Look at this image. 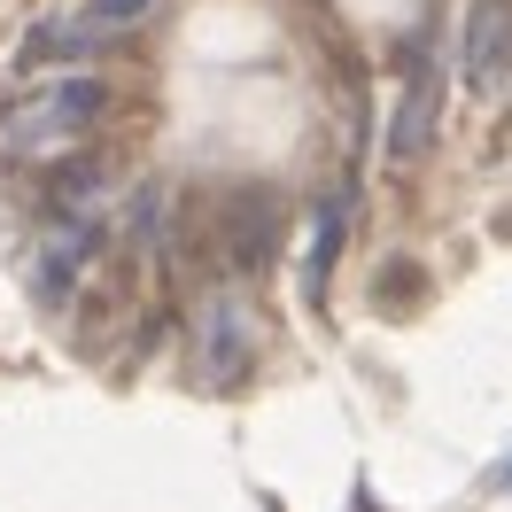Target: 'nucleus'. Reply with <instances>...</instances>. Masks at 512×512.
<instances>
[{"mask_svg": "<svg viewBox=\"0 0 512 512\" xmlns=\"http://www.w3.org/2000/svg\"><path fill=\"white\" fill-rule=\"evenodd\" d=\"M101 109H109V86L86 70H63V78H39L32 94L8 101L0 140H8V156H63L70 140H86L101 125Z\"/></svg>", "mask_w": 512, "mask_h": 512, "instance_id": "nucleus-1", "label": "nucleus"}, {"mask_svg": "<svg viewBox=\"0 0 512 512\" xmlns=\"http://www.w3.org/2000/svg\"><path fill=\"white\" fill-rule=\"evenodd\" d=\"M458 78H466L481 101H505L512 94V0H474V8H466Z\"/></svg>", "mask_w": 512, "mask_h": 512, "instance_id": "nucleus-2", "label": "nucleus"}, {"mask_svg": "<svg viewBox=\"0 0 512 512\" xmlns=\"http://www.w3.org/2000/svg\"><path fill=\"white\" fill-rule=\"evenodd\" d=\"M101 241H109L101 210H86V218H55V233L32 249V295H39V303H63V295L78 288V272L101 256Z\"/></svg>", "mask_w": 512, "mask_h": 512, "instance_id": "nucleus-3", "label": "nucleus"}, {"mask_svg": "<svg viewBox=\"0 0 512 512\" xmlns=\"http://www.w3.org/2000/svg\"><path fill=\"white\" fill-rule=\"evenodd\" d=\"M249 357H256L249 303H241V295H210V303H202V334H194V365H202V381H210V388L241 381Z\"/></svg>", "mask_w": 512, "mask_h": 512, "instance_id": "nucleus-4", "label": "nucleus"}, {"mask_svg": "<svg viewBox=\"0 0 512 512\" xmlns=\"http://www.w3.org/2000/svg\"><path fill=\"white\" fill-rule=\"evenodd\" d=\"M435 109H443V70L427 63V55H412V70H404V94H396V117H388V156L412 163L427 140H435Z\"/></svg>", "mask_w": 512, "mask_h": 512, "instance_id": "nucleus-5", "label": "nucleus"}, {"mask_svg": "<svg viewBox=\"0 0 512 512\" xmlns=\"http://www.w3.org/2000/svg\"><path fill=\"white\" fill-rule=\"evenodd\" d=\"M342 225H350V194H326L319 225H311V264H303V295L326 303V280H334V256H342Z\"/></svg>", "mask_w": 512, "mask_h": 512, "instance_id": "nucleus-6", "label": "nucleus"}, {"mask_svg": "<svg viewBox=\"0 0 512 512\" xmlns=\"http://www.w3.org/2000/svg\"><path fill=\"white\" fill-rule=\"evenodd\" d=\"M264 256H272V210H264V194H249V202L233 210V264H241V272H264Z\"/></svg>", "mask_w": 512, "mask_h": 512, "instance_id": "nucleus-7", "label": "nucleus"}, {"mask_svg": "<svg viewBox=\"0 0 512 512\" xmlns=\"http://www.w3.org/2000/svg\"><path fill=\"white\" fill-rule=\"evenodd\" d=\"M148 8H156V0H86V8H78V24H86L94 39H109V32H132Z\"/></svg>", "mask_w": 512, "mask_h": 512, "instance_id": "nucleus-8", "label": "nucleus"}]
</instances>
